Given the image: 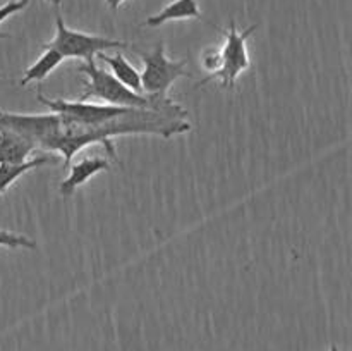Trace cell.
<instances>
[{"label": "cell", "mask_w": 352, "mask_h": 351, "mask_svg": "<svg viewBox=\"0 0 352 351\" xmlns=\"http://www.w3.org/2000/svg\"><path fill=\"white\" fill-rule=\"evenodd\" d=\"M0 112H2V110H0Z\"/></svg>", "instance_id": "18"}, {"label": "cell", "mask_w": 352, "mask_h": 351, "mask_svg": "<svg viewBox=\"0 0 352 351\" xmlns=\"http://www.w3.org/2000/svg\"><path fill=\"white\" fill-rule=\"evenodd\" d=\"M143 61L141 89L143 95L168 96V89L179 78H192L186 61H172L165 54V43H158L151 52H140Z\"/></svg>", "instance_id": "3"}, {"label": "cell", "mask_w": 352, "mask_h": 351, "mask_svg": "<svg viewBox=\"0 0 352 351\" xmlns=\"http://www.w3.org/2000/svg\"><path fill=\"white\" fill-rule=\"evenodd\" d=\"M50 158L48 157H36L30 158L26 162H21V164H0V196L21 178L26 172L33 171V169L41 167V165L48 164Z\"/></svg>", "instance_id": "11"}, {"label": "cell", "mask_w": 352, "mask_h": 351, "mask_svg": "<svg viewBox=\"0 0 352 351\" xmlns=\"http://www.w3.org/2000/svg\"><path fill=\"white\" fill-rule=\"evenodd\" d=\"M330 351H339V348H337L336 344H332V346H330Z\"/></svg>", "instance_id": "16"}, {"label": "cell", "mask_w": 352, "mask_h": 351, "mask_svg": "<svg viewBox=\"0 0 352 351\" xmlns=\"http://www.w3.org/2000/svg\"><path fill=\"white\" fill-rule=\"evenodd\" d=\"M0 38H7L6 33H0Z\"/></svg>", "instance_id": "17"}, {"label": "cell", "mask_w": 352, "mask_h": 351, "mask_svg": "<svg viewBox=\"0 0 352 351\" xmlns=\"http://www.w3.org/2000/svg\"><path fill=\"white\" fill-rule=\"evenodd\" d=\"M45 2H50V3H54V6H60V0H45Z\"/></svg>", "instance_id": "15"}, {"label": "cell", "mask_w": 352, "mask_h": 351, "mask_svg": "<svg viewBox=\"0 0 352 351\" xmlns=\"http://www.w3.org/2000/svg\"><path fill=\"white\" fill-rule=\"evenodd\" d=\"M124 2H126V0H107V3H109L110 9H112V10H117V9H119V7L122 6Z\"/></svg>", "instance_id": "14"}, {"label": "cell", "mask_w": 352, "mask_h": 351, "mask_svg": "<svg viewBox=\"0 0 352 351\" xmlns=\"http://www.w3.org/2000/svg\"><path fill=\"white\" fill-rule=\"evenodd\" d=\"M78 71L86 74L85 92L79 98L82 102L89 98H98L103 100L107 105L127 107V109H167L175 103L170 96H151L133 92L124 86L119 79L113 78V74L98 67L95 61L82 62Z\"/></svg>", "instance_id": "1"}, {"label": "cell", "mask_w": 352, "mask_h": 351, "mask_svg": "<svg viewBox=\"0 0 352 351\" xmlns=\"http://www.w3.org/2000/svg\"><path fill=\"white\" fill-rule=\"evenodd\" d=\"M96 57L100 61H103L105 64H109V67L112 69L113 78L119 79L124 86H127L129 89L136 93H143L141 89V74L126 57H124L120 52H117L116 55H107V54H98Z\"/></svg>", "instance_id": "9"}, {"label": "cell", "mask_w": 352, "mask_h": 351, "mask_svg": "<svg viewBox=\"0 0 352 351\" xmlns=\"http://www.w3.org/2000/svg\"><path fill=\"white\" fill-rule=\"evenodd\" d=\"M201 17V10L196 0H174L168 6H165L160 12L153 14V16L146 17L144 26L157 28L170 21H181V19H199Z\"/></svg>", "instance_id": "8"}, {"label": "cell", "mask_w": 352, "mask_h": 351, "mask_svg": "<svg viewBox=\"0 0 352 351\" xmlns=\"http://www.w3.org/2000/svg\"><path fill=\"white\" fill-rule=\"evenodd\" d=\"M64 62V57L58 54L54 48H45L43 54L24 71L23 79H21V86H28L33 81H43L50 72H54L58 65Z\"/></svg>", "instance_id": "10"}, {"label": "cell", "mask_w": 352, "mask_h": 351, "mask_svg": "<svg viewBox=\"0 0 352 351\" xmlns=\"http://www.w3.org/2000/svg\"><path fill=\"white\" fill-rule=\"evenodd\" d=\"M254 30H256V24L239 31L236 26V21H230L229 30L222 31L223 36H226V43L220 48L222 67L213 76V79H219L223 88H236L237 78L250 69L251 61L246 41Z\"/></svg>", "instance_id": "4"}, {"label": "cell", "mask_w": 352, "mask_h": 351, "mask_svg": "<svg viewBox=\"0 0 352 351\" xmlns=\"http://www.w3.org/2000/svg\"><path fill=\"white\" fill-rule=\"evenodd\" d=\"M28 3H30V0H10L6 6L0 7V24H2L7 17L14 16V14H17L19 10L26 9Z\"/></svg>", "instance_id": "13"}, {"label": "cell", "mask_w": 352, "mask_h": 351, "mask_svg": "<svg viewBox=\"0 0 352 351\" xmlns=\"http://www.w3.org/2000/svg\"><path fill=\"white\" fill-rule=\"evenodd\" d=\"M38 102L43 103L45 107L50 109L52 114H58L67 119L76 120L82 124H100L112 117L120 116L127 110V107H116V105H100V103L82 102V100H62V98H47L41 95L38 89L36 95Z\"/></svg>", "instance_id": "5"}, {"label": "cell", "mask_w": 352, "mask_h": 351, "mask_svg": "<svg viewBox=\"0 0 352 351\" xmlns=\"http://www.w3.org/2000/svg\"><path fill=\"white\" fill-rule=\"evenodd\" d=\"M0 246L3 248H28V250H34L36 243L31 241L30 237L23 236V234L9 233L6 229H0Z\"/></svg>", "instance_id": "12"}, {"label": "cell", "mask_w": 352, "mask_h": 351, "mask_svg": "<svg viewBox=\"0 0 352 351\" xmlns=\"http://www.w3.org/2000/svg\"><path fill=\"white\" fill-rule=\"evenodd\" d=\"M110 164L103 157H86L71 165V172L67 178L60 182V193L64 196L72 195L79 186L88 182L93 176L102 171H109Z\"/></svg>", "instance_id": "6"}, {"label": "cell", "mask_w": 352, "mask_h": 351, "mask_svg": "<svg viewBox=\"0 0 352 351\" xmlns=\"http://www.w3.org/2000/svg\"><path fill=\"white\" fill-rule=\"evenodd\" d=\"M34 145L14 131L0 127V164H21L26 162Z\"/></svg>", "instance_id": "7"}, {"label": "cell", "mask_w": 352, "mask_h": 351, "mask_svg": "<svg viewBox=\"0 0 352 351\" xmlns=\"http://www.w3.org/2000/svg\"><path fill=\"white\" fill-rule=\"evenodd\" d=\"M127 47H129L127 41L71 30V28L65 26L64 17L58 12L55 16L54 40L43 45V48L57 50L64 58H82L85 62L95 61L96 55L102 54V52L120 50V48Z\"/></svg>", "instance_id": "2"}]
</instances>
